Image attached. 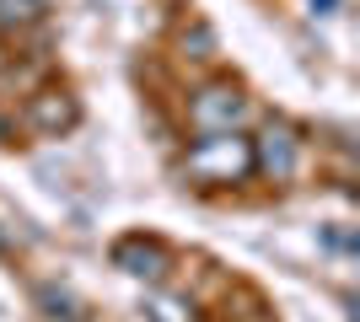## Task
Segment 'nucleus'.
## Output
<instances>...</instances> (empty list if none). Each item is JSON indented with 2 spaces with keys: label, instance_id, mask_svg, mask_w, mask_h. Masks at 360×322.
I'll return each instance as SVG.
<instances>
[{
  "label": "nucleus",
  "instance_id": "nucleus-1",
  "mask_svg": "<svg viewBox=\"0 0 360 322\" xmlns=\"http://www.w3.org/2000/svg\"><path fill=\"white\" fill-rule=\"evenodd\" d=\"M183 172L205 188H226V183H242V177H253V140H242L237 129H226V135H199V145L188 151Z\"/></svg>",
  "mask_w": 360,
  "mask_h": 322
},
{
  "label": "nucleus",
  "instance_id": "nucleus-2",
  "mask_svg": "<svg viewBox=\"0 0 360 322\" xmlns=\"http://www.w3.org/2000/svg\"><path fill=\"white\" fill-rule=\"evenodd\" d=\"M248 119V97H242L237 81H205L194 97H188V123H194L199 135H226V129H237Z\"/></svg>",
  "mask_w": 360,
  "mask_h": 322
},
{
  "label": "nucleus",
  "instance_id": "nucleus-3",
  "mask_svg": "<svg viewBox=\"0 0 360 322\" xmlns=\"http://www.w3.org/2000/svg\"><path fill=\"white\" fill-rule=\"evenodd\" d=\"M296 161H301V145H296V135H290L285 123H269V129L253 140V172H264L274 183L296 177Z\"/></svg>",
  "mask_w": 360,
  "mask_h": 322
},
{
  "label": "nucleus",
  "instance_id": "nucleus-4",
  "mask_svg": "<svg viewBox=\"0 0 360 322\" xmlns=\"http://www.w3.org/2000/svg\"><path fill=\"white\" fill-rule=\"evenodd\" d=\"M113 269H124V274H135V279H162L167 274V247L156 236H124V242H113Z\"/></svg>",
  "mask_w": 360,
  "mask_h": 322
},
{
  "label": "nucleus",
  "instance_id": "nucleus-5",
  "mask_svg": "<svg viewBox=\"0 0 360 322\" xmlns=\"http://www.w3.org/2000/svg\"><path fill=\"white\" fill-rule=\"evenodd\" d=\"M27 119L38 123L44 135H65V129H75L81 107H75V97L65 92V86H44V92L27 97Z\"/></svg>",
  "mask_w": 360,
  "mask_h": 322
},
{
  "label": "nucleus",
  "instance_id": "nucleus-6",
  "mask_svg": "<svg viewBox=\"0 0 360 322\" xmlns=\"http://www.w3.org/2000/svg\"><path fill=\"white\" fill-rule=\"evenodd\" d=\"M38 307L54 322H86V307H81L70 290H54V285H38Z\"/></svg>",
  "mask_w": 360,
  "mask_h": 322
},
{
  "label": "nucleus",
  "instance_id": "nucleus-7",
  "mask_svg": "<svg viewBox=\"0 0 360 322\" xmlns=\"http://www.w3.org/2000/svg\"><path fill=\"white\" fill-rule=\"evenodd\" d=\"M32 22H44V6H38V0H0V27L6 32L32 27Z\"/></svg>",
  "mask_w": 360,
  "mask_h": 322
},
{
  "label": "nucleus",
  "instance_id": "nucleus-8",
  "mask_svg": "<svg viewBox=\"0 0 360 322\" xmlns=\"http://www.w3.org/2000/svg\"><path fill=\"white\" fill-rule=\"evenodd\" d=\"M150 322H199L188 301H172V295H150Z\"/></svg>",
  "mask_w": 360,
  "mask_h": 322
},
{
  "label": "nucleus",
  "instance_id": "nucleus-9",
  "mask_svg": "<svg viewBox=\"0 0 360 322\" xmlns=\"http://www.w3.org/2000/svg\"><path fill=\"white\" fill-rule=\"evenodd\" d=\"M183 60H215V32L194 22V32H183Z\"/></svg>",
  "mask_w": 360,
  "mask_h": 322
},
{
  "label": "nucleus",
  "instance_id": "nucleus-10",
  "mask_svg": "<svg viewBox=\"0 0 360 322\" xmlns=\"http://www.w3.org/2000/svg\"><path fill=\"white\" fill-rule=\"evenodd\" d=\"M0 145H16V119H6V113H0Z\"/></svg>",
  "mask_w": 360,
  "mask_h": 322
}]
</instances>
